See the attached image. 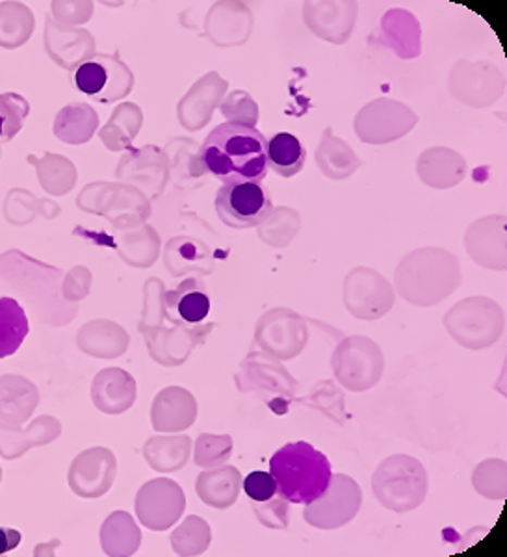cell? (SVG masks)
Here are the masks:
<instances>
[{"label": "cell", "instance_id": "obj_12", "mask_svg": "<svg viewBox=\"0 0 507 557\" xmlns=\"http://www.w3.org/2000/svg\"><path fill=\"white\" fill-rule=\"evenodd\" d=\"M127 333L121 330L120 325L107 320L84 323L83 330L76 335V346L83 349L84 354L101 359L120 357L127 349Z\"/></svg>", "mask_w": 507, "mask_h": 557}, {"label": "cell", "instance_id": "obj_20", "mask_svg": "<svg viewBox=\"0 0 507 557\" xmlns=\"http://www.w3.org/2000/svg\"><path fill=\"white\" fill-rule=\"evenodd\" d=\"M28 331H30L28 318L20 301L13 298H0V359L17 354Z\"/></svg>", "mask_w": 507, "mask_h": 557}, {"label": "cell", "instance_id": "obj_14", "mask_svg": "<svg viewBox=\"0 0 507 557\" xmlns=\"http://www.w3.org/2000/svg\"><path fill=\"white\" fill-rule=\"evenodd\" d=\"M26 162L36 168L38 172L39 184L47 194L51 196H65L75 188L76 168L70 159L54 152H45V157L38 159L34 154L26 157Z\"/></svg>", "mask_w": 507, "mask_h": 557}, {"label": "cell", "instance_id": "obj_19", "mask_svg": "<svg viewBox=\"0 0 507 557\" xmlns=\"http://www.w3.org/2000/svg\"><path fill=\"white\" fill-rule=\"evenodd\" d=\"M307 151L296 136L288 133L275 134L267 147L268 168L281 177L290 178L304 170Z\"/></svg>", "mask_w": 507, "mask_h": 557}, {"label": "cell", "instance_id": "obj_4", "mask_svg": "<svg viewBox=\"0 0 507 557\" xmlns=\"http://www.w3.org/2000/svg\"><path fill=\"white\" fill-rule=\"evenodd\" d=\"M133 83V73L118 54H94L71 71L73 88L99 102H114L127 97Z\"/></svg>", "mask_w": 507, "mask_h": 557}, {"label": "cell", "instance_id": "obj_17", "mask_svg": "<svg viewBox=\"0 0 507 557\" xmlns=\"http://www.w3.org/2000/svg\"><path fill=\"white\" fill-rule=\"evenodd\" d=\"M60 214V207L49 199H39L25 188H12L4 199V218L8 223L23 227L44 215L45 220H54Z\"/></svg>", "mask_w": 507, "mask_h": 557}, {"label": "cell", "instance_id": "obj_24", "mask_svg": "<svg viewBox=\"0 0 507 557\" xmlns=\"http://www.w3.org/2000/svg\"><path fill=\"white\" fill-rule=\"evenodd\" d=\"M138 123H140V120H138L136 108L131 107V104L120 107L112 115L109 125L102 128L101 139L109 149L118 151L121 147L127 146L128 141L134 138Z\"/></svg>", "mask_w": 507, "mask_h": 557}, {"label": "cell", "instance_id": "obj_7", "mask_svg": "<svg viewBox=\"0 0 507 557\" xmlns=\"http://www.w3.org/2000/svg\"><path fill=\"white\" fill-rule=\"evenodd\" d=\"M183 491L170 480H152L136 496V513L141 524L154 532L170 528L183 515Z\"/></svg>", "mask_w": 507, "mask_h": 557}, {"label": "cell", "instance_id": "obj_1", "mask_svg": "<svg viewBox=\"0 0 507 557\" xmlns=\"http://www.w3.org/2000/svg\"><path fill=\"white\" fill-rule=\"evenodd\" d=\"M267 147L260 131L240 121H228L210 131L199 159L223 184H260L268 173Z\"/></svg>", "mask_w": 507, "mask_h": 557}, {"label": "cell", "instance_id": "obj_3", "mask_svg": "<svg viewBox=\"0 0 507 557\" xmlns=\"http://www.w3.org/2000/svg\"><path fill=\"white\" fill-rule=\"evenodd\" d=\"M270 474L277 483L281 500L305 506L320 500L333 478L330 459L309 443L286 444L275 451Z\"/></svg>", "mask_w": 507, "mask_h": 557}, {"label": "cell", "instance_id": "obj_6", "mask_svg": "<svg viewBox=\"0 0 507 557\" xmlns=\"http://www.w3.org/2000/svg\"><path fill=\"white\" fill-rule=\"evenodd\" d=\"M118 472V462L107 448H89L71 462L67 482L76 496L99 498L112 487Z\"/></svg>", "mask_w": 507, "mask_h": 557}, {"label": "cell", "instance_id": "obj_29", "mask_svg": "<svg viewBox=\"0 0 507 557\" xmlns=\"http://www.w3.org/2000/svg\"><path fill=\"white\" fill-rule=\"evenodd\" d=\"M21 532L10 530V528H0V556L17 548L21 543Z\"/></svg>", "mask_w": 507, "mask_h": 557}, {"label": "cell", "instance_id": "obj_15", "mask_svg": "<svg viewBox=\"0 0 507 557\" xmlns=\"http://www.w3.org/2000/svg\"><path fill=\"white\" fill-rule=\"evenodd\" d=\"M242 475L235 467L209 470L197 480V494L209 506L225 509L233 506L240 491Z\"/></svg>", "mask_w": 507, "mask_h": 557}, {"label": "cell", "instance_id": "obj_23", "mask_svg": "<svg viewBox=\"0 0 507 557\" xmlns=\"http://www.w3.org/2000/svg\"><path fill=\"white\" fill-rule=\"evenodd\" d=\"M30 114V104L20 94H0V144L15 138Z\"/></svg>", "mask_w": 507, "mask_h": 557}, {"label": "cell", "instance_id": "obj_18", "mask_svg": "<svg viewBox=\"0 0 507 557\" xmlns=\"http://www.w3.org/2000/svg\"><path fill=\"white\" fill-rule=\"evenodd\" d=\"M101 545L109 556H131L140 546V530L133 517L125 511H115L104 520L101 528Z\"/></svg>", "mask_w": 507, "mask_h": 557}, {"label": "cell", "instance_id": "obj_10", "mask_svg": "<svg viewBox=\"0 0 507 557\" xmlns=\"http://www.w3.org/2000/svg\"><path fill=\"white\" fill-rule=\"evenodd\" d=\"M39 404L38 386L23 375L0 377V422L23 425Z\"/></svg>", "mask_w": 507, "mask_h": 557}, {"label": "cell", "instance_id": "obj_25", "mask_svg": "<svg viewBox=\"0 0 507 557\" xmlns=\"http://www.w3.org/2000/svg\"><path fill=\"white\" fill-rule=\"evenodd\" d=\"M231 456V438L201 435L197 441L196 462L199 467H217Z\"/></svg>", "mask_w": 507, "mask_h": 557}, {"label": "cell", "instance_id": "obj_21", "mask_svg": "<svg viewBox=\"0 0 507 557\" xmlns=\"http://www.w3.org/2000/svg\"><path fill=\"white\" fill-rule=\"evenodd\" d=\"M188 438H151L146 444V459L159 472L183 469L188 459Z\"/></svg>", "mask_w": 507, "mask_h": 557}, {"label": "cell", "instance_id": "obj_11", "mask_svg": "<svg viewBox=\"0 0 507 557\" xmlns=\"http://www.w3.org/2000/svg\"><path fill=\"white\" fill-rule=\"evenodd\" d=\"M91 398L97 409L107 414H120L133 406L136 383L121 368H107L91 383Z\"/></svg>", "mask_w": 507, "mask_h": 557}, {"label": "cell", "instance_id": "obj_9", "mask_svg": "<svg viewBox=\"0 0 507 557\" xmlns=\"http://www.w3.org/2000/svg\"><path fill=\"white\" fill-rule=\"evenodd\" d=\"M60 435H62V424L49 414L36 418L25 430L20 425L0 422V457L7 461L20 459L33 448L54 443Z\"/></svg>", "mask_w": 507, "mask_h": 557}, {"label": "cell", "instance_id": "obj_26", "mask_svg": "<svg viewBox=\"0 0 507 557\" xmlns=\"http://www.w3.org/2000/svg\"><path fill=\"white\" fill-rule=\"evenodd\" d=\"M51 17L57 21L58 25H83L91 17L94 4L75 2V0H54L51 4Z\"/></svg>", "mask_w": 507, "mask_h": 557}, {"label": "cell", "instance_id": "obj_22", "mask_svg": "<svg viewBox=\"0 0 507 557\" xmlns=\"http://www.w3.org/2000/svg\"><path fill=\"white\" fill-rule=\"evenodd\" d=\"M170 299H172V309L177 311V317L183 322L199 323L209 317V296L203 288H199L196 281H188L178 290L170 292Z\"/></svg>", "mask_w": 507, "mask_h": 557}, {"label": "cell", "instance_id": "obj_2", "mask_svg": "<svg viewBox=\"0 0 507 557\" xmlns=\"http://www.w3.org/2000/svg\"><path fill=\"white\" fill-rule=\"evenodd\" d=\"M0 278L20 292L44 325L64 327L78 312L76 304L65 301L62 296V270L33 259L20 249L0 255Z\"/></svg>", "mask_w": 507, "mask_h": 557}, {"label": "cell", "instance_id": "obj_13", "mask_svg": "<svg viewBox=\"0 0 507 557\" xmlns=\"http://www.w3.org/2000/svg\"><path fill=\"white\" fill-rule=\"evenodd\" d=\"M99 127L96 110L86 102H71L54 120V136L67 146H83Z\"/></svg>", "mask_w": 507, "mask_h": 557}, {"label": "cell", "instance_id": "obj_28", "mask_svg": "<svg viewBox=\"0 0 507 557\" xmlns=\"http://www.w3.org/2000/svg\"><path fill=\"white\" fill-rule=\"evenodd\" d=\"M244 491L251 500L264 504V502H272L273 496L277 493V483H275L270 472L257 470L244 480Z\"/></svg>", "mask_w": 507, "mask_h": 557}, {"label": "cell", "instance_id": "obj_5", "mask_svg": "<svg viewBox=\"0 0 507 557\" xmlns=\"http://www.w3.org/2000/svg\"><path fill=\"white\" fill-rule=\"evenodd\" d=\"M217 210L228 227H257L272 215V196L260 184H225L218 191Z\"/></svg>", "mask_w": 507, "mask_h": 557}, {"label": "cell", "instance_id": "obj_27", "mask_svg": "<svg viewBox=\"0 0 507 557\" xmlns=\"http://www.w3.org/2000/svg\"><path fill=\"white\" fill-rule=\"evenodd\" d=\"M89 286H91V273L88 268H71L62 281V296L65 301L76 304L88 296Z\"/></svg>", "mask_w": 507, "mask_h": 557}, {"label": "cell", "instance_id": "obj_30", "mask_svg": "<svg viewBox=\"0 0 507 557\" xmlns=\"http://www.w3.org/2000/svg\"><path fill=\"white\" fill-rule=\"evenodd\" d=\"M0 483H2V467H0Z\"/></svg>", "mask_w": 507, "mask_h": 557}, {"label": "cell", "instance_id": "obj_16", "mask_svg": "<svg viewBox=\"0 0 507 557\" xmlns=\"http://www.w3.org/2000/svg\"><path fill=\"white\" fill-rule=\"evenodd\" d=\"M36 17L30 8L23 2H0V47L20 49L33 38Z\"/></svg>", "mask_w": 507, "mask_h": 557}, {"label": "cell", "instance_id": "obj_8", "mask_svg": "<svg viewBox=\"0 0 507 557\" xmlns=\"http://www.w3.org/2000/svg\"><path fill=\"white\" fill-rule=\"evenodd\" d=\"M44 44L52 62L67 71H75L96 54V41L88 30L58 25L51 15L45 17Z\"/></svg>", "mask_w": 507, "mask_h": 557}]
</instances>
